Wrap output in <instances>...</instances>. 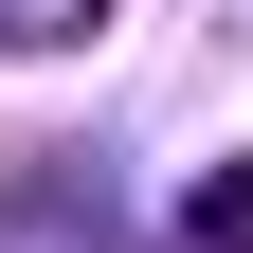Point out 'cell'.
Segmentation results:
<instances>
[{
	"mask_svg": "<svg viewBox=\"0 0 253 253\" xmlns=\"http://www.w3.org/2000/svg\"><path fill=\"white\" fill-rule=\"evenodd\" d=\"M73 37H109V0H0V54H73Z\"/></svg>",
	"mask_w": 253,
	"mask_h": 253,
	"instance_id": "1",
	"label": "cell"
},
{
	"mask_svg": "<svg viewBox=\"0 0 253 253\" xmlns=\"http://www.w3.org/2000/svg\"><path fill=\"white\" fill-rule=\"evenodd\" d=\"M199 253H253V145H235V163L199 181Z\"/></svg>",
	"mask_w": 253,
	"mask_h": 253,
	"instance_id": "2",
	"label": "cell"
}]
</instances>
